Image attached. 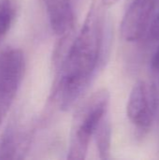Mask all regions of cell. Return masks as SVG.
<instances>
[{"label": "cell", "instance_id": "cell-1", "mask_svg": "<svg viewBox=\"0 0 159 160\" xmlns=\"http://www.w3.org/2000/svg\"><path fill=\"white\" fill-rule=\"evenodd\" d=\"M94 0L76 38L63 56L53 89L62 111L70 109L88 88L102 60L106 38L105 8Z\"/></svg>", "mask_w": 159, "mask_h": 160}, {"label": "cell", "instance_id": "cell-2", "mask_svg": "<svg viewBox=\"0 0 159 160\" xmlns=\"http://www.w3.org/2000/svg\"><path fill=\"white\" fill-rule=\"evenodd\" d=\"M110 93L102 88L90 96L76 111L71 125L67 158L82 160L86 158L90 142L101 123L107 116Z\"/></svg>", "mask_w": 159, "mask_h": 160}, {"label": "cell", "instance_id": "cell-3", "mask_svg": "<svg viewBox=\"0 0 159 160\" xmlns=\"http://www.w3.org/2000/svg\"><path fill=\"white\" fill-rule=\"evenodd\" d=\"M25 71L23 52L7 48L0 52V127L12 106Z\"/></svg>", "mask_w": 159, "mask_h": 160}, {"label": "cell", "instance_id": "cell-4", "mask_svg": "<svg viewBox=\"0 0 159 160\" xmlns=\"http://www.w3.org/2000/svg\"><path fill=\"white\" fill-rule=\"evenodd\" d=\"M158 110V95L156 87L145 81H139L132 88L127 115L130 123L140 130H147L153 125Z\"/></svg>", "mask_w": 159, "mask_h": 160}, {"label": "cell", "instance_id": "cell-5", "mask_svg": "<svg viewBox=\"0 0 159 160\" xmlns=\"http://www.w3.org/2000/svg\"><path fill=\"white\" fill-rule=\"evenodd\" d=\"M157 0H132L121 22V36L128 42H135L147 33L154 17Z\"/></svg>", "mask_w": 159, "mask_h": 160}, {"label": "cell", "instance_id": "cell-6", "mask_svg": "<svg viewBox=\"0 0 159 160\" xmlns=\"http://www.w3.org/2000/svg\"><path fill=\"white\" fill-rule=\"evenodd\" d=\"M52 31L66 39L74 28L75 13L72 0H43Z\"/></svg>", "mask_w": 159, "mask_h": 160}, {"label": "cell", "instance_id": "cell-7", "mask_svg": "<svg viewBox=\"0 0 159 160\" xmlns=\"http://www.w3.org/2000/svg\"><path fill=\"white\" fill-rule=\"evenodd\" d=\"M26 137L15 124H11L0 138V159L21 158L25 149Z\"/></svg>", "mask_w": 159, "mask_h": 160}, {"label": "cell", "instance_id": "cell-8", "mask_svg": "<svg viewBox=\"0 0 159 160\" xmlns=\"http://www.w3.org/2000/svg\"><path fill=\"white\" fill-rule=\"evenodd\" d=\"M18 8L17 0H0V44L16 20Z\"/></svg>", "mask_w": 159, "mask_h": 160}, {"label": "cell", "instance_id": "cell-9", "mask_svg": "<svg viewBox=\"0 0 159 160\" xmlns=\"http://www.w3.org/2000/svg\"><path fill=\"white\" fill-rule=\"evenodd\" d=\"M94 137L96 139L97 152L101 159H108L111 154L112 128L108 116H106L97 127Z\"/></svg>", "mask_w": 159, "mask_h": 160}, {"label": "cell", "instance_id": "cell-10", "mask_svg": "<svg viewBox=\"0 0 159 160\" xmlns=\"http://www.w3.org/2000/svg\"><path fill=\"white\" fill-rule=\"evenodd\" d=\"M147 32L149 33V37L153 40L159 41V11L156 16L153 17Z\"/></svg>", "mask_w": 159, "mask_h": 160}, {"label": "cell", "instance_id": "cell-11", "mask_svg": "<svg viewBox=\"0 0 159 160\" xmlns=\"http://www.w3.org/2000/svg\"><path fill=\"white\" fill-rule=\"evenodd\" d=\"M151 67L154 72L159 76V46L153 54V57L151 60Z\"/></svg>", "mask_w": 159, "mask_h": 160}, {"label": "cell", "instance_id": "cell-12", "mask_svg": "<svg viewBox=\"0 0 159 160\" xmlns=\"http://www.w3.org/2000/svg\"><path fill=\"white\" fill-rule=\"evenodd\" d=\"M119 0H101V2L103 3V5L105 7H111L114 4H116Z\"/></svg>", "mask_w": 159, "mask_h": 160}]
</instances>
